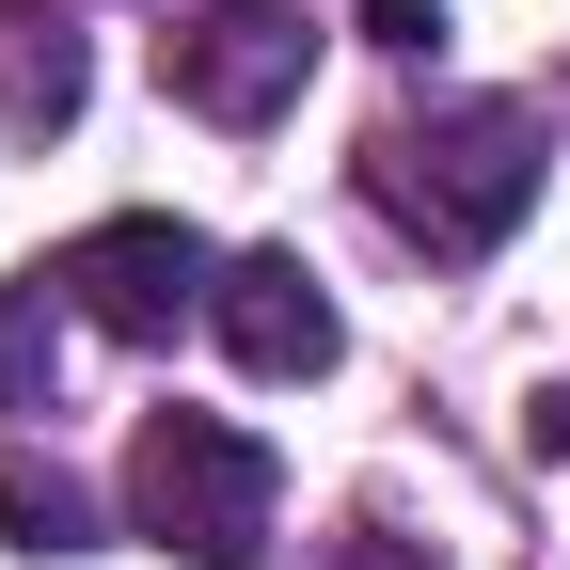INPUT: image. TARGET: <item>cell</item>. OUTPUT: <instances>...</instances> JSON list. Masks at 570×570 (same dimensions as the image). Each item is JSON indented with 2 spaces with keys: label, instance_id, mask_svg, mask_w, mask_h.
Instances as JSON below:
<instances>
[{
  "label": "cell",
  "instance_id": "cell-7",
  "mask_svg": "<svg viewBox=\"0 0 570 570\" xmlns=\"http://www.w3.org/2000/svg\"><path fill=\"white\" fill-rule=\"evenodd\" d=\"M0 539L17 554H96V491L63 460H32V444H0Z\"/></svg>",
  "mask_w": 570,
  "mask_h": 570
},
{
  "label": "cell",
  "instance_id": "cell-6",
  "mask_svg": "<svg viewBox=\"0 0 570 570\" xmlns=\"http://www.w3.org/2000/svg\"><path fill=\"white\" fill-rule=\"evenodd\" d=\"M80 96H96V48L63 32V0H0V127H80Z\"/></svg>",
  "mask_w": 570,
  "mask_h": 570
},
{
  "label": "cell",
  "instance_id": "cell-8",
  "mask_svg": "<svg viewBox=\"0 0 570 570\" xmlns=\"http://www.w3.org/2000/svg\"><path fill=\"white\" fill-rule=\"evenodd\" d=\"M48 348H63V285L17 269L0 285V412H48Z\"/></svg>",
  "mask_w": 570,
  "mask_h": 570
},
{
  "label": "cell",
  "instance_id": "cell-5",
  "mask_svg": "<svg viewBox=\"0 0 570 570\" xmlns=\"http://www.w3.org/2000/svg\"><path fill=\"white\" fill-rule=\"evenodd\" d=\"M206 333L238 348V381H333V348H348L333 285H317L302 254H223V285H206Z\"/></svg>",
  "mask_w": 570,
  "mask_h": 570
},
{
  "label": "cell",
  "instance_id": "cell-2",
  "mask_svg": "<svg viewBox=\"0 0 570 570\" xmlns=\"http://www.w3.org/2000/svg\"><path fill=\"white\" fill-rule=\"evenodd\" d=\"M269 508H285V460L254 444L238 412H142L127 444V523L190 554V570H269Z\"/></svg>",
  "mask_w": 570,
  "mask_h": 570
},
{
  "label": "cell",
  "instance_id": "cell-11",
  "mask_svg": "<svg viewBox=\"0 0 570 570\" xmlns=\"http://www.w3.org/2000/svg\"><path fill=\"white\" fill-rule=\"evenodd\" d=\"M333 570H444V554H412V539H348Z\"/></svg>",
  "mask_w": 570,
  "mask_h": 570
},
{
  "label": "cell",
  "instance_id": "cell-3",
  "mask_svg": "<svg viewBox=\"0 0 570 570\" xmlns=\"http://www.w3.org/2000/svg\"><path fill=\"white\" fill-rule=\"evenodd\" d=\"M159 80H175V111H206V127H269V111H302L317 32L285 17V0H206V17L159 32Z\"/></svg>",
  "mask_w": 570,
  "mask_h": 570
},
{
  "label": "cell",
  "instance_id": "cell-1",
  "mask_svg": "<svg viewBox=\"0 0 570 570\" xmlns=\"http://www.w3.org/2000/svg\"><path fill=\"white\" fill-rule=\"evenodd\" d=\"M539 111L523 96H460V111H412V127H381L365 142V190H381V223L412 238V254H444V269H475L491 238L539 206Z\"/></svg>",
  "mask_w": 570,
  "mask_h": 570
},
{
  "label": "cell",
  "instance_id": "cell-9",
  "mask_svg": "<svg viewBox=\"0 0 570 570\" xmlns=\"http://www.w3.org/2000/svg\"><path fill=\"white\" fill-rule=\"evenodd\" d=\"M365 48H396V63H428V48H444V0H365Z\"/></svg>",
  "mask_w": 570,
  "mask_h": 570
},
{
  "label": "cell",
  "instance_id": "cell-10",
  "mask_svg": "<svg viewBox=\"0 0 570 570\" xmlns=\"http://www.w3.org/2000/svg\"><path fill=\"white\" fill-rule=\"evenodd\" d=\"M523 444H539V460H570V381H539V412H523Z\"/></svg>",
  "mask_w": 570,
  "mask_h": 570
},
{
  "label": "cell",
  "instance_id": "cell-4",
  "mask_svg": "<svg viewBox=\"0 0 570 570\" xmlns=\"http://www.w3.org/2000/svg\"><path fill=\"white\" fill-rule=\"evenodd\" d=\"M63 302H80L96 333H127V348H159L175 317H206V285H223V254H206L175 206H127V223H96V238H63Z\"/></svg>",
  "mask_w": 570,
  "mask_h": 570
}]
</instances>
